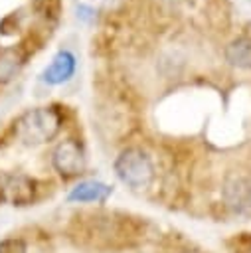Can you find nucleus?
<instances>
[{
	"label": "nucleus",
	"mask_w": 251,
	"mask_h": 253,
	"mask_svg": "<svg viewBox=\"0 0 251 253\" xmlns=\"http://www.w3.org/2000/svg\"><path fill=\"white\" fill-rule=\"evenodd\" d=\"M24 55L16 47H6L0 51V83H8L22 67Z\"/></svg>",
	"instance_id": "10"
},
{
	"label": "nucleus",
	"mask_w": 251,
	"mask_h": 253,
	"mask_svg": "<svg viewBox=\"0 0 251 253\" xmlns=\"http://www.w3.org/2000/svg\"><path fill=\"white\" fill-rule=\"evenodd\" d=\"M111 192H113V188L107 186V184H103V182L85 180V182L77 184L69 192L67 200L69 202H79V204H85V202H105Z\"/></svg>",
	"instance_id": "8"
},
{
	"label": "nucleus",
	"mask_w": 251,
	"mask_h": 253,
	"mask_svg": "<svg viewBox=\"0 0 251 253\" xmlns=\"http://www.w3.org/2000/svg\"><path fill=\"white\" fill-rule=\"evenodd\" d=\"M95 223L93 227L87 229V235H81L85 241H89L95 247L101 249H117L128 243L130 235H126L121 225L117 221H113V217H93Z\"/></svg>",
	"instance_id": "3"
},
{
	"label": "nucleus",
	"mask_w": 251,
	"mask_h": 253,
	"mask_svg": "<svg viewBox=\"0 0 251 253\" xmlns=\"http://www.w3.org/2000/svg\"><path fill=\"white\" fill-rule=\"evenodd\" d=\"M26 243L20 237H6L0 241V253H26Z\"/></svg>",
	"instance_id": "11"
},
{
	"label": "nucleus",
	"mask_w": 251,
	"mask_h": 253,
	"mask_svg": "<svg viewBox=\"0 0 251 253\" xmlns=\"http://www.w3.org/2000/svg\"><path fill=\"white\" fill-rule=\"evenodd\" d=\"M75 71V57L69 51H57L55 57L51 59V63L43 69L42 79L49 85H59L63 81H67Z\"/></svg>",
	"instance_id": "7"
},
{
	"label": "nucleus",
	"mask_w": 251,
	"mask_h": 253,
	"mask_svg": "<svg viewBox=\"0 0 251 253\" xmlns=\"http://www.w3.org/2000/svg\"><path fill=\"white\" fill-rule=\"evenodd\" d=\"M180 253H196V251H180Z\"/></svg>",
	"instance_id": "12"
},
{
	"label": "nucleus",
	"mask_w": 251,
	"mask_h": 253,
	"mask_svg": "<svg viewBox=\"0 0 251 253\" xmlns=\"http://www.w3.org/2000/svg\"><path fill=\"white\" fill-rule=\"evenodd\" d=\"M61 119L51 107H38L26 111L14 123V134L24 144H42L51 140L59 130Z\"/></svg>",
	"instance_id": "1"
},
{
	"label": "nucleus",
	"mask_w": 251,
	"mask_h": 253,
	"mask_svg": "<svg viewBox=\"0 0 251 253\" xmlns=\"http://www.w3.org/2000/svg\"><path fill=\"white\" fill-rule=\"evenodd\" d=\"M51 164L63 178H71V176L81 174L85 168V156H83L79 142L63 140L61 144H57L53 154H51Z\"/></svg>",
	"instance_id": "5"
},
{
	"label": "nucleus",
	"mask_w": 251,
	"mask_h": 253,
	"mask_svg": "<svg viewBox=\"0 0 251 253\" xmlns=\"http://www.w3.org/2000/svg\"><path fill=\"white\" fill-rule=\"evenodd\" d=\"M115 172L123 184L132 190H144L154 178V166L150 158L138 148H126L115 160Z\"/></svg>",
	"instance_id": "2"
},
{
	"label": "nucleus",
	"mask_w": 251,
	"mask_h": 253,
	"mask_svg": "<svg viewBox=\"0 0 251 253\" xmlns=\"http://www.w3.org/2000/svg\"><path fill=\"white\" fill-rule=\"evenodd\" d=\"M225 206L239 215L251 213V178L245 174H229L221 188Z\"/></svg>",
	"instance_id": "4"
},
{
	"label": "nucleus",
	"mask_w": 251,
	"mask_h": 253,
	"mask_svg": "<svg viewBox=\"0 0 251 253\" xmlns=\"http://www.w3.org/2000/svg\"><path fill=\"white\" fill-rule=\"evenodd\" d=\"M34 180L24 174H6L2 178V198L12 206H28L34 200Z\"/></svg>",
	"instance_id": "6"
},
{
	"label": "nucleus",
	"mask_w": 251,
	"mask_h": 253,
	"mask_svg": "<svg viewBox=\"0 0 251 253\" xmlns=\"http://www.w3.org/2000/svg\"><path fill=\"white\" fill-rule=\"evenodd\" d=\"M225 59L239 69H251V40L239 38L231 42L225 47Z\"/></svg>",
	"instance_id": "9"
}]
</instances>
